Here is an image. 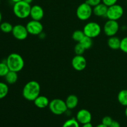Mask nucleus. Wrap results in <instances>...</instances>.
<instances>
[{
  "label": "nucleus",
  "mask_w": 127,
  "mask_h": 127,
  "mask_svg": "<svg viewBox=\"0 0 127 127\" xmlns=\"http://www.w3.org/2000/svg\"><path fill=\"white\" fill-rule=\"evenodd\" d=\"M79 43H81L83 45V46L84 47L86 50L90 49L93 45V38L88 37V36H85Z\"/></svg>",
  "instance_id": "obj_21"
},
{
  "label": "nucleus",
  "mask_w": 127,
  "mask_h": 127,
  "mask_svg": "<svg viewBox=\"0 0 127 127\" xmlns=\"http://www.w3.org/2000/svg\"><path fill=\"white\" fill-rule=\"evenodd\" d=\"M101 27L95 22H89L84 26L83 32L86 36L92 38L98 37L101 33Z\"/></svg>",
  "instance_id": "obj_6"
},
{
  "label": "nucleus",
  "mask_w": 127,
  "mask_h": 127,
  "mask_svg": "<svg viewBox=\"0 0 127 127\" xmlns=\"http://www.w3.org/2000/svg\"><path fill=\"white\" fill-rule=\"evenodd\" d=\"M11 1H12V2H14V3H16V2H19V1H22V0H11Z\"/></svg>",
  "instance_id": "obj_35"
},
{
  "label": "nucleus",
  "mask_w": 127,
  "mask_h": 127,
  "mask_svg": "<svg viewBox=\"0 0 127 127\" xmlns=\"http://www.w3.org/2000/svg\"><path fill=\"white\" fill-rule=\"evenodd\" d=\"M71 64L73 68L75 70L78 71H81L84 70L87 66V62L86 58L83 55L74 56L71 61Z\"/></svg>",
  "instance_id": "obj_11"
},
{
  "label": "nucleus",
  "mask_w": 127,
  "mask_h": 127,
  "mask_svg": "<svg viewBox=\"0 0 127 127\" xmlns=\"http://www.w3.org/2000/svg\"><path fill=\"white\" fill-rule=\"evenodd\" d=\"M9 92L8 85L7 83L0 82V99L4 98Z\"/></svg>",
  "instance_id": "obj_22"
},
{
  "label": "nucleus",
  "mask_w": 127,
  "mask_h": 127,
  "mask_svg": "<svg viewBox=\"0 0 127 127\" xmlns=\"http://www.w3.org/2000/svg\"><path fill=\"white\" fill-rule=\"evenodd\" d=\"M26 27L28 31L29 34L32 35H39L43 32V26L39 21L32 19L27 22Z\"/></svg>",
  "instance_id": "obj_8"
},
{
  "label": "nucleus",
  "mask_w": 127,
  "mask_h": 127,
  "mask_svg": "<svg viewBox=\"0 0 127 127\" xmlns=\"http://www.w3.org/2000/svg\"><path fill=\"white\" fill-rule=\"evenodd\" d=\"M119 102L123 106H127V89H123L117 95Z\"/></svg>",
  "instance_id": "obj_19"
},
{
  "label": "nucleus",
  "mask_w": 127,
  "mask_h": 127,
  "mask_svg": "<svg viewBox=\"0 0 127 127\" xmlns=\"http://www.w3.org/2000/svg\"><path fill=\"white\" fill-rule=\"evenodd\" d=\"M65 102L68 109L71 110V109H74L76 107L78 102H79V99L76 95L71 94L67 97Z\"/></svg>",
  "instance_id": "obj_17"
},
{
  "label": "nucleus",
  "mask_w": 127,
  "mask_h": 127,
  "mask_svg": "<svg viewBox=\"0 0 127 127\" xmlns=\"http://www.w3.org/2000/svg\"><path fill=\"white\" fill-rule=\"evenodd\" d=\"M108 127L105 126V125H104V124H99V125H97V126H96V127Z\"/></svg>",
  "instance_id": "obj_34"
},
{
  "label": "nucleus",
  "mask_w": 127,
  "mask_h": 127,
  "mask_svg": "<svg viewBox=\"0 0 127 127\" xmlns=\"http://www.w3.org/2000/svg\"><path fill=\"white\" fill-rule=\"evenodd\" d=\"M31 7V4L24 1H19L14 3L13 6V13L15 16L19 19H26L30 16Z\"/></svg>",
  "instance_id": "obj_3"
},
{
  "label": "nucleus",
  "mask_w": 127,
  "mask_h": 127,
  "mask_svg": "<svg viewBox=\"0 0 127 127\" xmlns=\"http://www.w3.org/2000/svg\"><path fill=\"white\" fill-rule=\"evenodd\" d=\"M76 120L81 124L90 123L92 120V115L90 112L87 109H81L76 114Z\"/></svg>",
  "instance_id": "obj_12"
},
{
  "label": "nucleus",
  "mask_w": 127,
  "mask_h": 127,
  "mask_svg": "<svg viewBox=\"0 0 127 127\" xmlns=\"http://www.w3.org/2000/svg\"><path fill=\"white\" fill-rule=\"evenodd\" d=\"M35 105L39 109H44L49 105L50 101L49 99L44 95H40L37 97L33 100Z\"/></svg>",
  "instance_id": "obj_15"
},
{
  "label": "nucleus",
  "mask_w": 127,
  "mask_h": 127,
  "mask_svg": "<svg viewBox=\"0 0 127 127\" xmlns=\"http://www.w3.org/2000/svg\"><path fill=\"white\" fill-rule=\"evenodd\" d=\"M119 29L120 26L117 21L109 19L104 24V32L108 37H112L118 33Z\"/></svg>",
  "instance_id": "obj_9"
},
{
  "label": "nucleus",
  "mask_w": 127,
  "mask_h": 127,
  "mask_svg": "<svg viewBox=\"0 0 127 127\" xmlns=\"http://www.w3.org/2000/svg\"><path fill=\"white\" fill-rule=\"evenodd\" d=\"M113 119H112V117L109 116H105L102 120V124H104L105 126L109 127L110 125V124H112V122H113Z\"/></svg>",
  "instance_id": "obj_28"
},
{
  "label": "nucleus",
  "mask_w": 127,
  "mask_h": 127,
  "mask_svg": "<svg viewBox=\"0 0 127 127\" xmlns=\"http://www.w3.org/2000/svg\"><path fill=\"white\" fill-rule=\"evenodd\" d=\"M120 49L124 53L127 54V37H124L121 40V43H120Z\"/></svg>",
  "instance_id": "obj_27"
},
{
  "label": "nucleus",
  "mask_w": 127,
  "mask_h": 127,
  "mask_svg": "<svg viewBox=\"0 0 127 127\" xmlns=\"http://www.w3.org/2000/svg\"><path fill=\"white\" fill-rule=\"evenodd\" d=\"M0 4H1V0H0Z\"/></svg>",
  "instance_id": "obj_38"
},
{
  "label": "nucleus",
  "mask_w": 127,
  "mask_h": 127,
  "mask_svg": "<svg viewBox=\"0 0 127 127\" xmlns=\"http://www.w3.org/2000/svg\"><path fill=\"white\" fill-rule=\"evenodd\" d=\"M109 127H120V124L117 121L113 120L112 124H110V125Z\"/></svg>",
  "instance_id": "obj_31"
},
{
  "label": "nucleus",
  "mask_w": 127,
  "mask_h": 127,
  "mask_svg": "<svg viewBox=\"0 0 127 127\" xmlns=\"http://www.w3.org/2000/svg\"><path fill=\"white\" fill-rule=\"evenodd\" d=\"M9 71L6 60L0 62V77H4Z\"/></svg>",
  "instance_id": "obj_24"
},
{
  "label": "nucleus",
  "mask_w": 127,
  "mask_h": 127,
  "mask_svg": "<svg viewBox=\"0 0 127 127\" xmlns=\"http://www.w3.org/2000/svg\"></svg>",
  "instance_id": "obj_39"
},
{
  "label": "nucleus",
  "mask_w": 127,
  "mask_h": 127,
  "mask_svg": "<svg viewBox=\"0 0 127 127\" xmlns=\"http://www.w3.org/2000/svg\"><path fill=\"white\" fill-rule=\"evenodd\" d=\"M6 62L10 71L17 73L23 69L25 64L24 60L22 56L17 53H12L9 55L6 59Z\"/></svg>",
  "instance_id": "obj_2"
},
{
  "label": "nucleus",
  "mask_w": 127,
  "mask_h": 127,
  "mask_svg": "<svg viewBox=\"0 0 127 127\" xmlns=\"http://www.w3.org/2000/svg\"><path fill=\"white\" fill-rule=\"evenodd\" d=\"M77 17L81 21H87L89 19L93 13V7L86 2L79 5L76 9Z\"/></svg>",
  "instance_id": "obj_5"
},
{
  "label": "nucleus",
  "mask_w": 127,
  "mask_h": 127,
  "mask_svg": "<svg viewBox=\"0 0 127 127\" xmlns=\"http://www.w3.org/2000/svg\"><path fill=\"white\" fill-rule=\"evenodd\" d=\"M5 81L8 84H14L17 82L18 79V74L17 72L9 71L4 76Z\"/></svg>",
  "instance_id": "obj_18"
},
{
  "label": "nucleus",
  "mask_w": 127,
  "mask_h": 127,
  "mask_svg": "<svg viewBox=\"0 0 127 127\" xmlns=\"http://www.w3.org/2000/svg\"><path fill=\"white\" fill-rule=\"evenodd\" d=\"M22 1H25V2H27V3H29V4H31V2H32L33 0H22Z\"/></svg>",
  "instance_id": "obj_33"
},
{
  "label": "nucleus",
  "mask_w": 127,
  "mask_h": 127,
  "mask_svg": "<svg viewBox=\"0 0 127 127\" xmlns=\"http://www.w3.org/2000/svg\"><path fill=\"white\" fill-rule=\"evenodd\" d=\"M85 36L83 31L77 30V31H74L72 34V38L78 43V42H80Z\"/></svg>",
  "instance_id": "obj_23"
},
{
  "label": "nucleus",
  "mask_w": 127,
  "mask_h": 127,
  "mask_svg": "<svg viewBox=\"0 0 127 127\" xmlns=\"http://www.w3.org/2000/svg\"><path fill=\"white\" fill-rule=\"evenodd\" d=\"M120 43H121V40L115 35L110 37L107 40L108 46L110 47V48L114 50L120 49Z\"/></svg>",
  "instance_id": "obj_16"
},
{
  "label": "nucleus",
  "mask_w": 127,
  "mask_h": 127,
  "mask_svg": "<svg viewBox=\"0 0 127 127\" xmlns=\"http://www.w3.org/2000/svg\"><path fill=\"white\" fill-rule=\"evenodd\" d=\"M30 16L32 20L40 21L44 16L43 9L39 5H34L32 6Z\"/></svg>",
  "instance_id": "obj_13"
},
{
  "label": "nucleus",
  "mask_w": 127,
  "mask_h": 127,
  "mask_svg": "<svg viewBox=\"0 0 127 127\" xmlns=\"http://www.w3.org/2000/svg\"><path fill=\"white\" fill-rule=\"evenodd\" d=\"M13 27L14 26H12V25L10 22H1L0 24V30L4 33H10V32H12Z\"/></svg>",
  "instance_id": "obj_20"
},
{
  "label": "nucleus",
  "mask_w": 127,
  "mask_h": 127,
  "mask_svg": "<svg viewBox=\"0 0 127 127\" xmlns=\"http://www.w3.org/2000/svg\"><path fill=\"white\" fill-rule=\"evenodd\" d=\"M82 127H93V125H92L91 123H87V124H83Z\"/></svg>",
  "instance_id": "obj_32"
},
{
  "label": "nucleus",
  "mask_w": 127,
  "mask_h": 127,
  "mask_svg": "<svg viewBox=\"0 0 127 127\" xmlns=\"http://www.w3.org/2000/svg\"><path fill=\"white\" fill-rule=\"evenodd\" d=\"M12 34L16 39L24 40L28 37L29 32L26 26L21 24H17L13 27Z\"/></svg>",
  "instance_id": "obj_10"
},
{
  "label": "nucleus",
  "mask_w": 127,
  "mask_h": 127,
  "mask_svg": "<svg viewBox=\"0 0 127 127\" xmlns=\"http://www.w3.org/2000/svg\"><path fill=\"white\" fill-rule=\"evenodd\" d=\"M125 116L127 117V106L125 108Z\"/></svg>",
  "instance_id": "obj_37"
},
{
  "label": "nucleus",
  "mask_w": 127,
  "mask_h": 127,
  "mask_svg": "<svg viewBox=\"0 0 127 127\" xmlns=\"http://www.w3.org/2000/svg\"><path fill=\"white\" fill-rule=\"evenodd\" d=\"M40 86L35 81H31L26 84L22 89L24 98L29 101H33L40 95Z\"/></svg>",
  "instance_id": "obj_1"
},
{
  "label": "nucleus",
  "mask_w": 127,
  "mask_h": 127,
  "mask_svg": "<svg viewBox=\"0 0 127 127\" xmlns=\"http://www.w3.org/2000/svg\"><path fill=\"white\" fill-rule=\"evenodd\" d=\"M74 51L75 52L76 55H83V53H84V52L86 51V49L84 48V47H83V45L81 43L78 42L76 45H75L74 48Z\"/></svg>",
  "instance_id": "obj_26"
},
{
  "label": "nucleus",
  "mask_w": 127,
  "mask_h": 127,
  "mask_svg": "<svg viewBox=\"0 0 127 127\" xmlns=\"http://www.w3.org/2000/svg\"><path fill=\"white\" fill-rule=\"evenodd\" d=\"M108 6L101 2L99 4L97 5L93 8V13L95 16L98 17H106L107 12Z\"/></svg>",
  "instance_id": "obj_14"
},
{
  "label": "nucleus",
  "mask_w": 127,
  "mask_h": 127,
  "mask_svg": "<svg viewBox=\"0 0 127 127\" xmlns=\"http://www.w3.org/2000/svg\"><path fill=\"white\" fill-rule=\"evenodd\" d=\"M62 127H79V123L78 122L76 119H68L63 124Z\"/></svg>",
  "instance_id": "obj_25"
},
{
  "label": "nucleus",
  "mask_w": 127,
  "mask_h": 127,
  "mask_svg": "<svg viewBox=\"0 0 127 127\" xmlns=\"http://www.w3.org/2000/svg\"><path fill=\"white\" fill-rule=\"evenodd\" d=\"M2 14H1V12L0 11V24H1V23L2 22Z\"/></svg>",
  "instance_id": "obj_36"
},
{
  "label": "nucleus",
  "mask_w": 127,
  "mask_h": 127,
  "mask_svg": "<svg viewBox=\"0 0 127 127\" xmlns=\"http://www.w3.org/2000/svg\"><path fill=\"white\" fill-rule=\"evenodd\" d=\"M86 2L88 4L90 5L91 7H95V6L101 3L102 0H86Z\"/></svg>",
  "instance_id": "obj_29"
},
{
  "label": "nucleus",
  "mask_w": 127,
  "mask_h": 127,
  "mask_svg": "<svg viewBox=\"0 0 127 127\" xmlns=\"http://www.w3.org/2000/svg\"><path fill=\"white\" fill-rule=\"evenodd\" d=\"M124 13V8L120 5L115 4L108 7L106 17L110 20L118 21L123 16Z\"/></svg>",
  "instance_id": "obj_7"
},
{
  "label": "nucleus",
  "mask_w": 127,
  "mask_h": 127,
  "mask_svg": "<svg viewBox=\"0 0 127 127\" xmlns=\"http://www.w3.org/2000/svg\"><path fill=\"white\" fill-rule=\"evenodd\" d=\"M117 1L118 0H102V2L104 4L106 5L107 6H108V7L117 4Z\"/></svg>",
  "instance_id": "obj_30"
},
{
  "label": "nucleus",
  "mask_w": 127,
  "mask_h": 127,
  "mask_svg": "<svg viewBox=\"0 0 127 127\" xmlns=\"http://www.w3.org/2000/svg\"><path fill=\"white\" fill-rule=\"evenodd\" d=\"M49 109L55 115H60L64 114L68 110L65 101L60 99H55L50 102Z\"/></svg>",
  "instance_id": "obj_4"
}]
</instances>
